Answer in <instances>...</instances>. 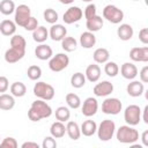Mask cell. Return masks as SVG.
Wrapping results in <instances>:
<instances>
[{
  "label": "cell",
  "instance_id": "9c48e42d",
  "mask_svg": "<svg viewBox=\"0 0 148 148\" xmlns=\"http://www.w3.org/2000/svg\"><path fill=\"white\" fill-rule=\"evenodd\" d=\"M14 13H15V17H14L15 23L16 25H20V27H24L29 21V18L31 17V10L27 5H18L15 8Z\"/></svg>",
  "mask_w": 148,
  "mask_h": 148
},
{
  "label": "cell",
  "instance_id": "ee69618b",
  "mask_svg": "<svg viewBox=\"0 0 148 148\" xmlns=\"http://www.w3.org/2000/svg\"><path fill=\"white\" fill-rule=\"evenodd\" d=\"M139 39L142 44H148V29L147 28H142L139 31Z\"/></svg>",
  "mask_w": 148,
  "mask_h": 148
},
{
  "label": "cell",
  "instance_id": "d6a6232c",
  "mask_svg": "<svg viewBox=\"0 0 148 148\" xmlns=\"http://www.w3.org/2000/svg\"><path fill=\"white\" fill-rule=\"evenodd\" d=\"M25 46H27V42L24 39L23 36L21 35H13L10 38V47H15L22 51H25Z\"/></svg>",
  "mask_w": 148,
  "mask_h": 148
},
{
  "label": "cell",
  "instance_id": "b9f144b4",
  "mask_svg": "<svg viewBox=\"0 0 148 148\" xmlns=\"http://www.w3.org/2000/svg\"><path fill=\"white\" fill-rule=\"evenodd\" d=\"M95 15H96V6L94 3H89L84 8V17H86V20H88Z\"/></svg>",
  "mask_w": 148,
  "mask_h": 148
},
{
  "label": "cell",
  "instance_id": "7c38bea8",
  "mask_svg": "<svg viewBox=\"0 0 148 148\" xmlns=\"http://www.w3.org/2000/svg\"><path fill=\"white\" fill-rule=\"evenodd\" d=\"M92 91L97 97H105L113 91V84L110 81H102L94 87Z\"/></svg>",
  "mask_w": 148,
  "mask_h": 148
},
{
  "label": "cell",
  "instance_id": "f907efd6",
  "mask_svg": "<svg viewBox=\"0 0 148 148\" xmlns=\"http://www.w3.org/2000/svg\"><path fill=\"white\" fill-rule=\"evenodd\" d=\"M61 3H64V5H69V3H73L74 2V0H59Z\"/></svg>",
  "mask_w": 148,
  "mask_h": 148
},
{
  "label": "cell",
  "instance_id": "bcb514c9",
  "mask_svg": "<svg viewBox=\"0 0 148 148\" xmlns=\"http://www.w3.org/2000/svg\"><path fill=\"white\" fill-rule=\"evenodd\" d=\"M139 77H140V81L142 83H147L148 82V66H143L142 67V69L139 73Z\"/></svg>",
  "mask_w": 148,
  "mask_h": 148
},
{
  "label": "cell",
  "instance_id": "4316f807",
  "mask_svg": "<svg viewBox=\"0 0 148 148\" xmlns=\"http://www.w3.org/2000/svg\"><path fill=\"white\" fill-rule=\"evenodd\" d=\"M16 31V23L10 20H3L0 23V32L3 36H13Z\"/></svg>",
  "mask_w": 148,
  "mask_h": 148
},
{
  "label": "cell",
  "instance_id": "d6986e66",
  "mask_svg": "<svg viewBox=\"0 0 148 148\" xmlns=\"http://www.w3.org/2000/svg\"><path fill=\"white\" fill-rule=\"evenodd\" d=\"M126 91L130 96L132 97H139L143 94L145 91V86L141 81H132L127 84L126 87Z\"/></svg>",
  "mask_w": 148,
  "mask_h": 148
},
{
  "label": "cell",
  "instance_id": "277c9868",
  "mask_svg": "<svg viewBox=\"0 0 148 148\" xmlns=\"http://www.w3.org/2000/svg\"><path fill=\"white\" fill-rule=\"evenodd\" d=\"M97 135L101 141H109L112 139L114 132H116V124L113 120L105 119L102 120L99 126L97 127Z\"/></svg>",
  "mask_w": 148,
  "mask_h": 148
},
{
  "label": "cell",
  "instance_id": "8fae6325",
  "mask_svg": "<svg viewBox=\"0 0 148 148\" xmlns=\"http://www.w3.org/2000/svg\"><path fill=\"white\" fill-rule=\"evenodd\" d=\"M82 114L84 117H92L94 114H96L97 110H98V103H97V99L94 98V97H88L84 99L83 104H82Z\"/></svg>",
  "mask_w": 148,
  "mask_h": 148
},
{
  "label": "cell",
  "instance_id": "e0dca14e",
  "mask_svg": "<svg viewBox=\"0 0 148 148\" xmlns=\"http://www.w3.org/2000/svg\"><path fill=\"white\" fill-rule=\"evenodd\" d=\"M120 74L126 80H133L138 75V68L132 62H124L120 67Z\"/></svg>",
  "mask_w": 148,
  "mask_h": 148
},
{
  "label": "cell",
  "instance_id": "52a82bcc",
  "mask_svg": "<svg viewBox=\"0 0 148 148\" xmlns=\"http://www.w3.org/2000/svg\"><path fill=\"white\" fill-rule=\"evenodd\" d=\"M69 65V58L66 53H57L52 56L49 61V68L52 72H61Z\"/></svg>",
  "mask_w": 148,
  "mask_h": 148
},
{
  "label": "cell",
  "instance_id": "ffe728a7",
  "mask_svg": "<svg viewBox=\"0 0 148 148\" xmlns=\"http://www.w3.org/2000/svg\"><path fill=\"white\" fill-rule=\"evenodd\" d=\"M80 44L84 49H91L96 44V36L91 31H84L80 36Z\"/></svg>",
  "mask_w": 148,
  "mask_h": 148
},
{
  "label": "cell",
  "instance_id": "836d02e7",
  "mask_svg": "<svg viewBox=\"0 0 148 148\" xmlns=\"http://www.w3.org/2000/svg\"><path fill=\"white\" fill-rule=\"evenodd\" d=\"M71 84H72L74 88H76V89L82 88V87L86 84V76H84V74L81 73V72L74 73V74L72 75V77H71Z\"/></svg>",
  "mask_w": 148,
  "mask_h": 148
},
{
  "label": "cell",
  "instance_id": "44dd1931",
  "mask_svg": "<svg viewBox=\"0 0 148 148\" xmlns=\"http://www.w3.org/2000/svg\"><path fill=\"white\" fill-rule=\"evenodd\" d=\"M86 27L88 29V31H91V32H96L98 30L102 29L103 27V18L102 16H98L97 14L88 20H86Z\"/></svg>",
  "mask_w": 148,
  "mask_h": 148
},
{
  "label": "cell",
  "instance_id": "603a6c76",
  "mask_svg": "<svg viewBox=\"0 0 148 148\" xmlns=\"http://www.w3.org/2000/svg\"><path fill=\"white\" fill-rule=\"evenodd\" d=\"M80 130H81V134H83L84 136H91V135H94L96 133L97 125H96V123L94 120L87 119V120H84L82 123Z\"/></svg>",
  "mask_w": 148,
  "mask_h": 148
},
{
  "label": "cell",
  "instance_id": "681fc988",
  "mask_svg": "<svg viewBox=\"0 0 148 148\" xmlns=\"http://www.w3.org/2000/svg\"><path fill=\"white\" fill-rule=\"evenodd\" d=\"M143 117H142V119H143V121L146 123V124H148V116H147V113H148V105H146L145 106V109H143Z\"/></svg>",
  "mask_w": 148,
  "mask_h": 148
},
{
  "label": "cell",
  "instance_id": "d4e9b609",
  "mask_svg": "<svg viewBox=\"0 0 148 148\" xmlns=\"http://www.w3.org/2000/svg\"><path fill=\"white\" fill-rule=\"evenodd\" d=\"M15 106V99L13 95L1 94L0 95V110L9 111Z\"/></svg>",
  "mask_w": 148,
  "mask_h": 148
},
{
  "label": "cell",
  "instance_id": "9a60e30c",
  "mask_svg": "<svg viewBox=\"0 0 148 148\" xmlns=\"http://www.w3.org/2000/svg\"><path fill=\"white\" fill-rule=\"evenodd\" d=\"M35 56L37 59L39 60H49L52 56H53V51L52 47L47 44H43L40 43L36 49H35Z\"/></svg>",
  "mask_w": 148,
  "mask_h": 148
},
{
  "label": "cell",
  "instance_id": "c3c4849f",
  "mask_svg": "<svg viewBox=\"0 0 148 148\" xmlns=\"http://www.w3.org/2000/svg\"><path fill=\"white\" fill-rule=\"evenodd\" d=\"M141 141H142V145L145 147H148V131H145L141 134Z\"/></svg>",
  "mask_w": 148,
  "mask_h": 148
},
{
  "label": "cell",
  "instance_id": "4fadbf2b",
  "mask_svg": "<svg viewBox=\"0 0 148 148\" xmlns=\"http://www.w3.org/2000/svg\"><path fill=\"white\" fill-rule=\"evenodd\" d=\"M130 58L133 61H139V62H147L148 61V47L142 46V47H133L130 51Z\"/></svg>",
  "mask_w": 148,
  "mask_h": 148
},
{
  "label": "cell",
  "instance_id": "7dc6e473",
  "mask_svg": "<svg viewBox=\"0 0 148 148\" xmlns=\"http://www.w3.org/2000/svg\"><path fill=\"white\" fill-rule=\"evenodd\" d=\"M22 148H39V145L37 142H31V141H27V142H23Z\"/></svg>",
  "mask_w": 148,
  "mask_h": 148
},
{
  "label": "cell",
  "instance_id": "816d5d0a",
  "mask_svg": "<svg viewBox=\"0 0 148 148\" xmlns=\"http://www.w3.org/2000/svg\"><path fill=\"white\" fill-rule=\"evenodd\" d=\"M82 1H84V2H90V1H92V0H82Z\"/></svg>",
  "mask_w": 148,
  "mask_h": 148
},
{
  "label": "cell",
  "instance_id": "83f0119b",
  "mask_svg": "<svg viewBox=\"0 0 148 148\" xmlns=\"http://www.w3.org/2000/svg\"><path fill=\"white\" fill-rule=\"evenodd\" d=\"M32 38L37 43H44L49 38V31L45 27L38 25L34 31H32Z\"/></svg>",
  "mask_w": 148,
  "mask_h": 148
},
{
  "label": "cell",
  "instance_id": "60d3db41",
  "mask_svg": "<svg viewBox=\"0 0 148 148\" xmlns=\"http://www.w3.org/2000/svg\"><path fill=\"white\" fill-rule=\"evenodd\" d=\"M42 147H43V148H56V147H57V141L54 140V138H53L52 135H51V136H46V138H44V140H43Z\"/></svg>",
  "mask_w": 148,
  "mask_h": 148
},
{
  "label": "cell",
  "instance_id": "f5cc1de1",
  "mask_svg": "<svg viewBox=\"0 0 148 148\" xmlns=\"http://www.w3.org/2000/svg\"><path fill=\"white\" fill-rule=\"evenodd\" d=\"M133 1H139V0H133Z\"/></svg>",
  "mask_w": 148,
  "mask_h": 148
},
{
  "label": "cell",
  "instance_id": "1f68e13d",
  "mask_svg": "<svg viewBox=\"0 0 148 148\" xmlns=\"http://www.w3.org/2000/svg\"><path fill=\"white\" fill-rule=\"evenodd\" d=\"M15 3L13 0H1L0 1V13L3 15H10L15 12Z\"/></svg>",
  "mask_w": 148,
  "mask_h": 148
},
{
  "label": "cell",
  "instance_id": "e575fe53",
  "mask_svg": "<svg viewBox=\"0 0 148 148\" xmlns=\"http://www.w3.org/2000/svg\"><path fill=\"white\" fill-rule=\"evenodd\" d=\"M56 118L57 120L61 121V123H65V121H68L69 118H71V111L66 106H59L56 109Z\"/></svg>",
  "mask_w": 148,
  "mask_h": 148
},
{
  "label": "cell",
  "instance_id": "74e56055",
  "mask_svg": "<svg viewBox=\"0 0 148 148\" xmlns=\"http://www.w3.org/2000/svg\"><path fill=\"white\" fill-rule=\"evenodd\" d=\"M43 16H44V20H45L47 23H50V24L57 23V21H58V18H59L58 13H57L54 9H52V8L45 9L44 13H43Z\"/></svg>",
  "mask_w": 148,
  "mask_h": 148
},
{
  "label": "cell",
  "instance_id": "7a4b0ae2",
  "mask_svg": "<svg viewBox=\"0 0 148 148\" xmlns=\"http://www.w3.org/2000/svg\"><path fill=\"white\" fill-rule=\"evenodd\" d=\"M116 136H117V140L120 143L132 145V143H134L139 140V132L130 125H124V126H120L117 130Z\"/></svg>",
  "mask_w": 148,
  "mask_h": 148
},
{
  "label": "cell",
  "instance_id": "ab89813d",
  "mask_svg": "<svg viewBox=\"0 0 148 148\" xmlns=\"http://www.w3.org/2000/svg\"><path fill=\"white\" fill-rule=\"evenodd\" d=\"M0 147H7V148H17V141L13 136H7L0 142Z\"/></svg>",
  "mask_w": 148,
  "mask_h": 148
},
{
  "label": "cell",
  "instance_id": "30bf717a",
  "mask_svg": "<svg viewBox=\"0 0 148 148\" xmlns=\"http://www.w3.org/2000/svg\"><path fill=\"white\" fill-rule=\"evenodd\" d=\"M82 16H83L82 9L77 6H72L64 13L62 20L66 24H72V23H75V22L80 21L82 18Z\"/></svg>",
  "mask_w": 148,
  "mask_h": 148
},
{
  "label": "cell",
  "instance_id": "3957f363",
  "mask_svg": "<svg viewBox=\"0 0 148 148\" xmlns=\"http://www.w3.org/2000/svg\"><path fill=\"white\" fill-rule=\"evenodd\" d=\"M54 94H56L54 88L46 82L39 81L34 86V95L37 96L39 99L51 101L54 97Z\"/></svg>",
  "mask_w": 148,
  "mask_h": 148
},
{
  "label": "cell",
  "instance_id": "5b68a950",
  "mask_svg": "<svg viewBox=\"0 0 148 148\" xmlns=\"http://www.w3.org/2000/svg\"><path fill=\"white\" fill-rule=\"evenodd\" d=\"M103 18L113 24H118L124 20V12L114 5H106L103 9Z\"/></svg>",
  "mask_w": 148,
  "mask_h": 148
},
{
  "label": "cell",
  "instance_id": "2e32d148",
  "mask_svg": "<svg viewBox=\"0 0 148 148\" xmlns=\"http://www.w3.org/2000/svg\"><path fill=\"white\" fill-rule=\"evenodd\" d=\"M25 54V51L15 49V47H10L5 52V60L8 64H15L18 60H21Z\"/></svg>",
  "mask_w": 148,
  "mask_h": 148
},
{
  "label": "cell",
  "instance_id": "8992f818",
  "mask_svg": "<svg viewBox=\"0 0 148 148\" xmlns=\"http://www.w3.org/2000/svg\"><path fill=\"white\" fill-rule=\"evenodd\" d=\"M124 119L127 125L135 126L141 120V109L139 105L131 104L128 105L124 111Z\"/></svg>",
  "mask_w": 148,
  "mask_h": 148
},
{
  "label": "cell",
  "instance_id": "7402d4cb",
  "mask_svg": "<svg viewBox=\"0 0 148 148\" xmlns=\"http://www.w3.org/2000/svg\"><path fill=\"white\" fill-rule=\"evenodd\" d=\"M134 30L132 28V25L127 24V23H123L119 25V28L117 29V35L121 40H130L133 37Z\"/></svg>",
  "mask_w": 148,
  "mask_h": 148
},
{
  "label": "cell",
  "instance_id": "f6af8a7d",
  "mask_svg": "<svg viewBox=\"0 0 148 148\" xmlns=\"http://www.w3.org/2000/svg\"><path fill=\"white\" fill-rule=\"evenodd\" d=\"M9 88V81L6 76H0V92H6Z\"/></svg>",
  "mask_w": 148,
  "mask_h": 148
},
{
  "label": "cell",
  "instance_id": "cb8c5ba5",
  "mask_svg": "<svg viewBox=\"0 0 148 148\" xmlns=\"http://www.w3.org/2000/svg\"><path fill=\"white\" fill-rule=\"evenodd\" d=\"M50 133H51V135H52L54 139H60V138H62V136L65 135V133H66V126L64 125V123L57 120V121H54V123L51 125V127H50Z\"/></svg>",
  "mask_w": 148,
  "mask_h": 148
},
{
  "label": "cell",
  "instance_id": "7bdbcfd3",
  "mask_svg": "<svg viewBox=\"0 0 148 148\" xmlns=\"http://www.w3.org/2000/svg\"><path fill=\"white\" fill-rule=\"evenodd\" d=\"M37 27H38V21H37V18L34 17V16H31V17L29 18V21L27 22V24H25L23 28H24L27 31H34Z\"/></svg>",
  "mask_w": 148,
  "mask_h": 148
},
{
  "label": "cell",
  "instance_id": "f35d334b",
  "mask_svg": "<svg viewBox=\"0 0 148 148\" xmlns=\"http://www.w3.org/2000/svg\"><path fill=\"white\" fill-rule=\"evenodd\" d=\"M27 75H28V77L30 80L37 81L42 76V68L39 66H37V65H31L27 71Z\"/></svg>",
  "mask_w": 148,
  "mask_h": 148
},
{
  "label": "cell",
  "instance_id": "6da1fadb",
  "mask_svg": "<svg viewBox=\"0 0 148 148\" xmlns=\"http://www.w3.org/2000/svg\"><path fill=\"white\" fill-rule=\"evenodd\" d=\"M51 114H52V109L44 99H37L32 102L28 111V117L31 121H39L40 119L49 118Z\"/></svg>",
  "mask_w": 148,
  "mask_h": 148
},
{
  "label": "cell",
  "instance_id": "484cf974",
  "mask_svg": "<svg viewBox=\"0 0 148 148\" xmlns=\"http://www.w3.org/2000/svg\"><path fill=\"white\" fill-rule=\"evenodd\" d=\"M66 133L68 134V136L72 139V140H77L80 139L81 136V130H80V126L77 125V123L75 121H67V125H66Z\"/></svg>",
  "mask_w": 148,
  "mask_h": 148
},
{
  "label": "cell",
  "instance_id": "f1b7e54d",
  "mask_svg": "<svg viewBox=\"0 0 148 148\" xmlns=\"http://www.w3.org/2000/svg\"><path fill=\"white\" fill-rule=\"evenodd\" d=\"M92 58H94L96 64H105L106 61H109L110 52L104 47H99V49L95 50V52L92 54Z\"/></svg>",
  "mask_w": 148,
  "mask_h": 148
},
{
  "label": "cell",
  "instance_id": "8d00e7d4",
  "mask_svg": "<svg viewBox=\"0 0 148 148\" xmlns=\"http://www.w3.org/2000/svg\"><path fill=\"white\" fill-rule=\"evenodd\" d=\"M66 103L71 109H79L81 106V99L76 94L69 92L66 95Z\"/></svg>",
  "mask_w": 148,
  "mask_h": 148
},
{
  "label": "cell",
  "instance_id": "d590c367",
  "mask_svg": "<svg viewBox=\"0 0 148 148\" xmlns=\"http://www.w3.org/2000/svg\"><path fill=\"white\" fill-rule=\"evenodd\" d=\"M104 72L108 76L114 77L119 73V67L114 61H106L105 65H104Z\"/></svg>",
  "mask_w": 148,
  "mask_h": 148
},
{
  "label": "cell",
  "instance_id": "f546056e",
  "mask_svg": "<svg viewBox=\"0 0 148 148\" xmlns=\"http://www.w3.org/2000/svg\"><path fill=\"white\" fill-rule=\"evenodd\" d=\"M61 47L66 52H73L77 47V42H76V39L74 37L66 36V37H64L61 39Z\"/></svg>",
  "mask_w": 148,
  "mask_h": 148
},
{
  "label": "cell",
  "instance_id": "5bb4252c",
  "mask_svg": "<svg viewBox=\"0 0 148 148\" xmlns=\"http://www.w3.org/2000/svg\"><path fill=\"white\" fill-rule=\"evenodd\" d=\"M66 35H67V29L62 24H58V23L52 24L49 31V37L54 42L61 40L64 37H66Z\"/></svg>",
  "mask_w": 148,
  "mask_h": 148
},
{
  "label": "cell",
  "instance_id": "4dcf8cb0",
  "mask_svg": "<svg viewBox=\"0 0 148 148\" xmlns=\"http://www.w3.org/2000/svg\"><path fill=\"white\" fill-rule=\"evenodd\" d=\"M10 92L14 97H23L27 92V87L23 82H14L10 86Z\"/></svg>",
  "mask_w": 148,
  "mask_h": 148
},
{
  "label": "cell",
  "instance_id": "ba28073f",
  "mask_svg": "<svg viewBox=\"0 0 148 148\" xmlns=\"http://www.w3.org/2000/svg\"><path fill=\"white\" fill-rule=\"evenodd\" d=\"M123 109V104L120 102V99L114 98V97H110V98H105L104 102L102 103V112L105 114H118Z\"/></svg>",
  "mask_w": 148,
  "mask_h": 148
},
{
  "label": "cell",
  "instance_id": "ac0fdd59",
  "mask_svg": "<svg viewBox=\"0 0 148 148\" xmlns=\"http://www.w3.org/2000/svg\"><path fill=\"white\" fill-rule=\"evenodd\" d=\"M86 80H88L89 82H97L101 77V68L98 65L96 64H91L86 68V73H84Z\"/></svg>",
  "mask_w": 148,
  "mask_h": 148
}]
</instances>
